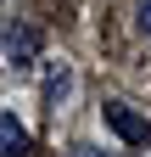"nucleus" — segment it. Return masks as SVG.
I'll use <instances>...</instances> for the list:
<instances>
[{
  "mask_svg": "<svg viewBox=\"0 0 151 157\" xmlns=\"http://www.w3.org/2000/svg\"><path fill=\"white\" fill-rule=\"evenodd\" d=\"M0 51H6V62L28 67L34 56H39V28H34V23H23V17H11V23L0 28Z\"/></svg>",
  "mask_w": 151,
  "mask_h": 157,
  "instance_id": "nucleus-1",
  "label": "nucleus"
},
{
  "mask_svg": "<svg viewBox=\"0 0 151 157\" xmlns=\"http://www.w3.org/2000/svg\"><path fill=\"white\" fill-rule=\"evenodd\" d=\"M101 118H106V129L118 135V140H129V146H145V140H151V124H145V118L129 107V101H106V107H101Z\"/></svg>",
  "mask_w": 151,
  "mask_h": 157,
  "instance_id": "nucleus-2",
  "label": "nucleus"
},
{
  "mask_svg": "<svg viewBox=\"0 0 151 157\" xmlns=\"http://www.w3.org/2000/svg\"><path fill=\"white\" fill-rule=\"evenodd\" d=\"M0 157H28V129L17 124V112H0Z\"/></svg>",
  "mask_w": 151,
  "mask_h": 157,
  "instance_id": "nucleus-3",
  "label": "nucleus"
},
{
  "mask_svg": "<svg viewBox=\"0 0 151 157\" xmlns=\"http://www.w3.org/2000/svg\"><path fill=\"white\" fill-rule=\"evenodd\" d=\"M73 90V73L62 67V62H50V73H45V107L56 112V107H62V95Z\"/></svg>",
  "mask_w": 151,
  "mask_h": 157,
  "instance_id": "nucleus-4",
  "label": "nucleus"
},
{
  "mask_svg": "<svg viewBox=\"0 0 151 157\" xmlns=\"http://www.w3.org/2000/svg\"><path fill=\"white\" fill-rule=\"evenodd\" d=\"M134 23H140V34H151V0H140V6H134Z\"/></svg>",
  "mask_w": 151,
  "mask_h": 157,
  "instance_id": "nucleus-5",
  "label": "nucleus"
},
{
  "mask_svg": "<svg viewBox=\"0 0 151 157\" xmlns=\"http://www.w3.org/2000/svg\"><path fill=\"white\" fill-rule=\"evenodd\" d=\"M67 157H106V151H101V146H73Z\"/></svg>",
  "mask_w": 151,
  "mask_h": 157,
  "instance_id": "nucleus-6",
  "label": "nucleus"
}]
</instances>
